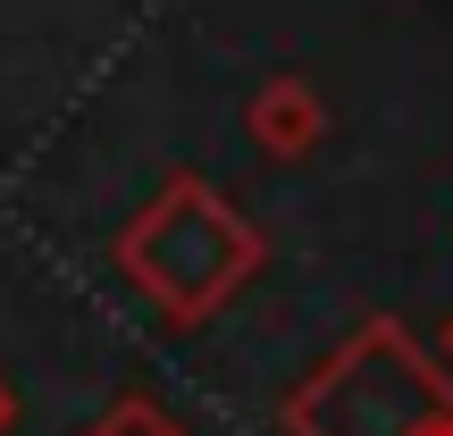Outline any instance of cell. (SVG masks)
I'll return each instance as SVG.
<instances>
[{
    "mask_svg": "<svg viewBox=\"0 0 453 436\" xmlns=\"http://www.w3.org/2000/svg\"><path fill=\"white\" fill-rule=\"evenodd\" d=\"M9 420H17V394H9V386H0V428H9Z\"/></svg>",
    "mask_w": 453,
    "mask_h": 436,
    "instance_id": "5b68a950",
    "label": "cell"
},
{
    "mask_svg": "<svg viewBox=\"0 0 453 436\" xmlns=\"http://www.w3.org/2000/svg\"><path fill=\"white\" fill-rule=\"evenodd\" d=\"M252 134H260L269 151H311V143L327 134V110H319V93H311L303 76H277L269 93L252 101Z\"/></svg>",
    "mask_w": 453,
    "mask_h": 436,
    "instance_id": "3957f363",
    "label": "cell"
},
{
    "mask_svg": "<svg viewBox=\"0 0 453 436\" xmlns=\"http://www.w3.org/2000/svg\"><path fill=\"white\" fill-rule=\"evenodd\" d=\"M252 260H260V235L226 210L202 177H168V194L118 235V269H127L177 327L211 319L226 294L252 277Z\"/></svg>",
    "mask_w": 453,
    "mask_h": 436,
    "instance_id": "6da1fadb",
    "label": "cell"
},
{
    "mask_svg": "<svg viewBox=\"0 0 453 436\" xmlns=\"http://www.w3.org/2000/svg\"><path fill=\"white\" fill-rule=\"evenodd\" d=\"M428 436H453V420H437V428H428Z\"/></svg>",
    "mask_w": 453,
    "mask_h": 436,
    "instance_id": "52a82bcc",
    "label": "cell"
},
{
    "mask_svg": "<svg viewBox=\"0 0 453 436\" xmlns=\"http://www.w3.org/2000/svg\"><path fill=\"white\" fill-rule=\"evenodd\" d=\"M453 420V386H437V370L420 361V344L403 327H361L319 378L286 403L294 436H428Z\"/></svg>",
    "mask_w": 453,
    "mask_h": 436,
    "instance_id": "7a4b0ae2",
    "label": "cell"
},
{
    "mask_svg": "<svg viewBox=\"0 0 453 436\" xmlns=\"http://www.w3.org/2000/svg\"><path fill=\"white\" fill-rule=\"evenodd\" d=\"M445 361H453V319H445Z\"/></svg>",
    "mask_w": 453,
    "mask_h": 436,
    "instance_id": "8992f818",
    "label": "cell"
},
{
    "mask_svg": "<svg viewBox=\"0 0 453 436\" xmlns=\"http://www.w3.org/2000/svg\"><path fill=\"white\" fill-rule=\"evenodd\" d=\"M84 436H185V428L168 420V411L151 403V394H118V403L101 411V420L84 428Z\"/></svg>",
    "mask_w": 453,
    "mask_h": 436,
    "instance_id": "277c9868",
    "label": "cell"
}]
</instances>
